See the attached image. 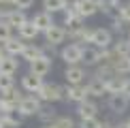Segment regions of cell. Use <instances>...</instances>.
<instances>
[{
	"label": "cell",
	"mask_w": 130,
	"mask_h": 128,
	"mask_svg": "<svg viewBox=\"0 0 130 128\" xmlns=\"http://www.w3.org/2000/svg\"><path fill=\"white\" fill-rule=\"evenodd\" d=\"M0 128H21V122L13 115H0Z\"/></svg>",
	"instance_id": "28"
},
{
	"label": "cell",
	"mask_w": 130,
	"mask_h": 128,
	"mask_svg": "<svg viewBox=\"0 0 130 128\" xmlns=\"http://www.w3.org/2000/svg\"><path fill=\"white\" fill-rule=\"evenodd\" d=\"M0 96H4L7 100H11V103H13V105H17V107H19V103H21V100H24V94H21V90H17V88L9 90V92L0 94Z\"/></svg>",
	"instance_id": "27"
},
{
	"label": "cell",
	"mask_w": 130,
	"mask_h": 128,
	"mask_svg": "<svg viewBox=\"0 0 130 128\" xmlns=\"http://www.w3.org/2000/svg\"><path fill=\"white\" fill-rule=\"evenodd\" d=\"M36 96L43 100V103H58L62 100V85L58 83H43V88L36 92Z\"/></svg>",
	"instance_id": "5"
},
{
	"label": "cell",
	"mask_w": 130,
	"mask_h": 128,
	"mask_svg": "<svg viewBox=\"0 0 130 128\" xmlns=\"http://www.w3.org/2000/svg\"><path fill=\"white\" fill-rule=\"evenodd\" d=\"M13 111H17V105H13L4 96H0V115H13Z\"/></svg>",
	"instance_id": "29"
},
{
	"label": "cell",
	"mask_w": 130,
	"mask_h": 128,
	"mask_svg": "<svg viewBox=\"0 0 130 128\" xmlns=\"http://www.w3.org/2000/svg\"><path fill=\"white\" fill-rule=\"evenodd\" d=\"M39 128H51V126H49V124H41Z\"/></svg>",
	"instance_id": "41"
},
{
	"label": "cell",
	"mask_w": 130,
	"mask_h": 128,
	"mask_svg": "<svg viewBox=\"0 0 130 128\" xmlns=\"http://www.w3.org/2000/svg\"><path fill=\"white\" fill-rule=\"evenodd\" d=\"M90 96L88 85H62V100H68V103H85Z\"/></svg>",
	"instance_id": "2"
},
{
	"label": "cell",
	"mask_w": 130,
	"mask_h": 128,
	"mask_svg": "<svg viewBox=\"0 0 130 128\" xmlns=\"http://www.w3.org/2000/svg\"><path fill=\"white\" fill-rule=\"evenodd\" d=\"M117 56H124V58H130V41L128 39H117L111 47Z\"/></svg>",
	"instance_id": "24"
},
{
	"label": "cell",
	"mask_w": 130,
	"mask_h": 128,
	"mask_svg": "<svg viewBox=\"0 0 130 128\" xmlns=\"http://www.w3.org/2000/svg\"><path fill=\"white\" fill-rule=\"evenodd\" d=\"M64 79H66L68 85H83V79H85V71L83 66H66L64 71Z\"/></svg>",
	"instance_id": "9"
},
{
	"label": "cell",
	"mask_w": 130,
	"mask_h": 128,
	"mask_svg": "<svg viewBox=\"0 0 130 128\" xmlns=\"http://www.w3.org/2000/svg\"><path fill=\"white\" fill-rule=\"evenodd\" d=\"M15 88V79L11 75H0V94L9 92V90Z\"/></svg>",
	"instance_id": "31"
},
{
	"label": "cell",
	"mask_w": 130,
	"mask_h": 128,
	"mask_svg": "<svg viewBox=\"0 0 130 128\" xmlns=\"http://www.w3.org/2000/svg\"><path fill=\"white\" fill-rule=\"evenodd\" d=\"M32 24H34L36 28H39V32H43V34H45L51 26H56V24H53V15L47 13V11H39V13L32 17Z\"/></svg>",
	"instance_id": "13"
},
{
	"label": "cell",
	"mask_w": 130,
	"mask_h": 128,
	"mask_svg": "<svg viewBox=\"0 0 130 128\" xmlns=\"http://www.w3.org/2000/svg\"><path fill=\"white\" fill-rule=\"evenodd\" d=\"M115 128H130L128 122H120V124H115Z\"/></svg>",
	"instance_id": "38"
},
{
	"label": "cell",
	"mask_w": 130,
	"mask_h": 128,
	"mask_svg": "<svg viewBox=\"0 0 130 128\" xmlns=\"http://www.w3.org/2000/svg\"><path fill=\"white\" fill-rule=\"evenodd\" d=\"M68 9L75 11L77 15H81L83 19H88V17H92V15L98 13V4H96V0H70Z\"/></svg>",
	"instance_id": "4"
},
{
	"label": "cell",
	"mask_w": 130,
	"mask_h": 128,
	"mask_svg": "<svg viewBox=\"0 0 130 128\" xmlns=\"http://www.w3.org/2000/svg\"><path fill=\"white\" fill-rule=\"evenodd\" d=\"M26 45H28V43H24V39H19V36H11L7 43H2L4 53H7V56H13V58L21 56V51L26 49Z\"/></svg>",
	"instance_id": "11"
},
{
	"label": "cell",
	"mask_w": 130,
	"mask_h": 128,
	"mask_svg": "<svg viewBox=\"0 0 130 128\" xmlns=\"http://www.w3.org/2000/svg\"><path fill=\"white\" fill-rule=\"evenodd\" d=\"M32 4H34V0H15L13 7H15V9H19V11H28Z\"/></svg>",
	"instance_id": "34"
},
{
	"label": "cell",
	"mask_w": 130,
	"mask_h": 128,
	"mask_svg": "<svg viewBox=\"0 0 130 128\" xmlns=\"http://www.w3.org/2000/svg\"><path fill=\"white\" fill-rule=\"evenodd\" d=\"M45 53H43V47H39V45H34V43H28L26 45V49L21 51V60H26L28 64H32L34 60H39V58H43Z\"/></svg>",
	"instance_id": "17"
},
{
	"label": "cell",
	"mask_w": 130,
	"mask_h": 128,
	"mask_svg": "<svg viewBox=\"0 0 130 128\" xmlns=\"http://www.w3.org/2000/svg\"><path fill=\"white\" fill-rule=\"evenodd\" d=\"M128 60H130V58H128Z\"/></svg>",
	"instance_id": "45"
},
{
	"label": "cell",
	"mask_w": 130,
	"mask_h": 128,
	"mask_svg": "<svg viewBox=\"0 0 130 128\" xmlns=\"http://www.w3.org/2000/svg\"><path fill=\"white\" fill-rule=\"evenodd\" d=\"M68 2L70 0H43V11L47 13H64L68 9Z\"/></svg>",
	"instance_id": "21"
},
{
	"label": "cell",
	"mask_w": 130,
	"mask_h": 128,
	"mask_svg": "<svg viewBox=\"0 0 130 128\" xmlns=\"http://www.w3.org/2000/svg\"><path fill=\"white\" fill-rule=\"evenodd\" d=\"M117 2H128V0H117Z\"/></svg>",
	"instance_id": "42"
},
{
	"label": "cell",
	"mask_w": 130,
	"mask_h": 128,
	"mask_svg": "<svg viewBox=\"0 0 130 128\" xmlns=\"http://www.w3.org/2000/svg\"><path fill=\"white\" fill-rule=\"evenodd\" d=\"M126 98H130V77H126V83H124V92H122Z\"/></svg>",
	"instance_id": "37"
},
{
	"label": "cell",
	"mask_w": 130,
	"mask_h": 128,
	"mask_svg": "<svg viewBox=\"0 0 130 128\" xmlns=\"http://www.w3.org/2000/svg\"><path fill=\"white\" fill-rule=\"evenodd\" d=\"M113 34H111V30H107V28H94V36H92V45L94 47H98L100 51H105V49H111L113 47Z\"/></svg>",
	"instance_id": "6"
},
{
	"label": "cell",
	"mask_w": 130,
	"mask_h": 128,
	"mask_svg": "<svg viewBox=\"0 0 130 128\" xmlns=\"http://www.w3.org/2000/svg\"><path fill=\"white\" fill-rule=\"evenodd\" d=\"M102 122L98 120V117H92V120H81L77 128H100Z\"/></svg>",
	"instance_id": "32"
},
{
	"label": "cell",
	"mask_w": 130,
	"mask_h": 128,
	"mask_svg": "<svg viewBox=\"0 0 130 128\" xmlns=\"http://www.w3.org/2000/svg\"><path fill=\"white\" fill-rule=\"evenodd\" d=\"M83 17L81 15H77L75 11H70V9H66L64 11V19H62V26L66 30H79V28H83Z\"/></svg>",
	"instance_id": "14"
},
{
	"label": "cell",
	"mask_w": 130,
	"mask_h": 128,
	"mask_svg": "<svg viewBox=\"0 0 130 128\" xmlns=\"http://www.w3.org/2000/svg\"><path fill=\"white\" fill-rule=\"evenodd\" d=\"M77 113L81 120H92V117H98V105L94 100H85V103L77 105Z\"/></svg>",
	"instance_id": "15"
},
{
	"label": "cell",
	"mask_w": 130,
	"mask_h": 128,
	"mask_svg": "<svg viewBox=\"0 0 130 128\" xmlns=\"http://www.w3.org/2000/svg\"><path fill=\"white\" fill-rule=\"evenodd\" d=\"M17 71H19V60L17 58L4 56L2 60H0V75H11V77H13Z\"/></svg>",
	"instance_id": "18"
},
{
	"label": "cell",
	"mask_w": 130,
	"mask_h": 128,
	"mask_svg": "<svg viewBox=\"0 0 130 128\" xmlns=\"http://www.w3.org/2000/svg\"><path fill=\"white\" fill-rule=\"evenodd\" d=\"M109 109H111V113H115V115H122V113H126L128 111V107H130V98H126L124 94H111L109 96Z\"/></svg>",
	"instance_id": "8"
},
{
	"label": "cell",
	"mask_w": 130,
	"mask_h": 128,
	"mask_svg": "<svg viewBox=\"0 0 130 128\" xmlns=\"http://www.w3.org/2000/svg\"><path fill=\"white\" fill-rule=\"evenodd\" d=\"M49 126H51V128H77V126H75V122L70 120L68 115H58Z\"/></svg>",
	"instance_id": "26"
},
{
	"label": "cell",
	"mask_w": 130,
	"mask_h": 128,
	"mask_svg": "<svg viewBox=\"0 0 130 128\" xmlns=\"http://www.w3.org/2000/svg\"><path fill=\"white\" fill-rule=\"evenodd\" d=\"M120 19H124L126 24H130V0H128V2H122V9H120Z\"/></svg>",
	"instance_id": "33"
},
{
	"label": "cell",
	"mask_w": 130,
	"mask_h": 128,
	"mask_svg": "<svg viewBox=\"0 0 130 128\" xmlns=\"http://www.w3.org/2000/svg\"><path fill=\"white\" fill-rule=\"evenodd\" d=\"M36 117H39V120H41V124H51V122H53V120H56V117H58V111L53 109L51 105H49V107H45V105H43L41 113L36 115Z\"/></svg>",
	"instance_id": "25"
},
{
	"label": "cell",
	"mask_w": 130,
	"mask_h": 128,
	"mask_svg": "<svg viewBox=\"0 0 130 128\" xmlns=\"http://www.w3.org/2000/svg\"><path fill=\"white\" fill-rule=\"evenodd\" d=\"M66 41V28L64 26H51L49 30L45 32V43L47 45H53V47H58V45H62V43Z\"/></svg>",
	"instance_id": "7"
},
{
	"label": "cell",
	"mask_w": 130,
	"mask_h": 128,
	"mask_svg": "<svg viewBox=\"0 0 130 128\" xmlns=\"http://www.w3.org/2000/svg\"><path fill=\"white\" fill-rule=\"evenodd\" d=\"M128 41H130V32H128Z\"/></svg>",
	"instance_id": "43"
},
{
	"label": "cell",
	"mask_w": 130,
	"mask_h": 128,
	"mask_svg": "<svg viewBox=\"0 0 130 128\" xmlns=\"http://www.w3.org/2000/svg\"><path fill=\"white\" fill-rule=\"evenodd\" d=\"M124 83H126V77H111L109 81H105V85H107V94H122L124 92Z\"/></svg>",
	"instance_id": "23"
},
{
	"label": "cell",
	"mask_w": 130,
	"mask_h": 128,
	"mask_svg": "<svg viewBox=\"0 0 130 128\" xmlns=\"http://www.w3.org/2000/svg\"><path fill=\"white\" fill-rule=\"evenodd\" d=\"M60 58L66 62V66H77L83 62V45L79 43H66L60 49Z\"/></svg>",
	"instance_id": "1"
},
{
	"label": "cell",
	"mask_w": 130,
	"mask_h": 128,
	"mask_svg": "<svg viewBox=\"0 0 130 128\" xmlns=\"http://www.w3.org/2000/svg\"><path fill=\"white\" fill-rule=\"evenodd\" d=\"M85 85H88V90H90V96H96V98H100V96H105V94H107L105 79H100V77H92Z\"/></svg>",
	"instance_id": "20"
},
{
	"label": "cell",
	"mask_w": 130,
	"mask_h": 128,
	"mask_svg": "<svg viewBox=\"0 0 130 128\" xmlns=\"http://www.w3.org/2000/svg\"><path fill=\"white\" fill-rule=\"evenodd\" d=\"M11 36H13V28L7 24V19H0V45L7 43Z\"/></svg>",
	"instance_id": "30"
},
{
	"label": "cell",
	"mask_w": 130,
	"mask_h": 128,
	"mask_svg": "<svg viewBox=\"0 0 130 128\" xmlns=\"http://www.w3.org/2000/svg\"><path fill=\"white\" fill-rule=\"evenodd\" d=\"M111 26H113V32H122V30H124V26H126V21L117 17V19H111Z\"/></svg>",
	"instance_id": "35"
},
{
	"label": "cell",
	"mask_w": 130,
	"mask_h": 128,
	"mask_svg": "<svg viewBox=\"0 0 130 128\" xmlns=\"http://www.w3.org/2000/svg\"><path fill=\"white\" fill-rule=\"evenodd\" d=\"M43 77H36V75H32V73H26L24 77H21V90L24 92H30V94H36L39 90L43 88Z\"/></svg>",
	"instance_id": "10"
},
{
	"label": "cell",
	"mask_w": 130,
	"mask_h": 128,
	"mask_svg": "<svg viewBox=\"0 0 130 128\" xmlns=\"http://www.w3.org/2000/svg\"><path fill=\"white\" fill-rule=\"evenodd\" d=\"M4 56H7V53H4V47H2V45H0V60H2V58H4Z\"/></svg>",
	"instance_id": "40"
},
{
	"label": "cell",
	"mask_w": 130,
	"mask_h": 128,
	"mask_svg": "<svg viewBox=\"0 0 130 128\" xmlns=\"http://www.w3.org/2000/svg\"><path fill=\"white\" fill-rule=\"evenodd\" d=\"M43 53H45L47 58H53L58 51H56V47H53V45H47V43H45V47H43ZM58 56H60V53H58Z\"/></svg>",
	"instance_id": "36"
},
{
	"label": "cell",
	"mask_w": 130,
	"mask_h": 128,
	"mask_svg": "<svg viewBox=\"0 0 130 128\" xmlns=\"http://www.w3.org/2000/svg\"><path fill=\"white\" fill-rule=\"evenodd\" d=\"M41 109H43V100L36 94H28V96H24V100L19 103L17 113L24 115V117H30V115H39Z\"/></svg>",
	"instance_id": "3"
},
{
	"label": "cell",
	"mask_w": 130,
	"mask_h": 128,
	"mask_svg": "<svg viewBox=\"0 0 130 128\" xmlns=\"http://www.w3.org/2000/svg\"><path fill=\"white\" fill-rule=\"evenodd\" d=\"M128 124H130V120H128Z\"/></svg>",
	"instance_id": "44"
},
{
	"label": "cell",
	"mask_w": 130,
	"mask_h": 128,
	"mask_svg": "<svg viewBox=\"0 0 130 128\" xmlns=\"http://www.w3.org/2000/svg\"><path fill=\"white\" fill-rule=\"evenodd\" d=\"M49 71H51V58L43 56V58H39V60H34L30 64V71L28 73L36 75V77H45V75H49Z\"/></svg>",
	"instance_id": "12"
},
{
	"label": "cell",
	"mask_w": 130,
	"mask_h": 128,
	"mask_svg": "<svg viewBox=\"0 0 130 128\" xmlns=\"http://www.w3.org/2000/svg\"><path fill=\"white\" fill-rule=\"evenodd\" d=\"M39 34H41V32H39V28H36L34 24H32V19L26 21V24L17 30V36H19V39H24V41H34Z\"/></svg>",
	"instance_id": "22"
},
{
	"label": "cell",
	"mask_w": 130,
	"mask_h": 128,
	"mask_svg": "<svg viewBox=\"0 0 130 128\" xmlns=\"http://www.w3.org/2000/svg\"><path fill=\"white\" fill-rule=\"evenodd\" d=\"M102 58V51L98 47H83V64L85 66H98Z\"/></svg>",
	"instance_id": "19"
},
{
	"label": "cell",
	"mask_w": 130,
	"mask_h": 128,
	"mask_svg": "<svg viewBox=\"0 0 130 128\" xmlns=\"http://www.w3.org/2000/svg\"><path fill=\"white\" fill-rule=\"evenodd\" d=\"M26 21H30L28 19V15H26V11H19V9H11L9 11V15H7V24L11 26V28H21V26L26 24Z\"/></svg>",
	"instance_id": "16"
},
{
	"label": "cell",
	"mask_w": 130,
	"mask_h": 128,
	"mask_svg": "<svg viewBox=\"0 0 130 128\" xmlns=\"http://www.w3.org/2000/svg\"><path fill=\"white\" fill-rule=\"evenodd\" d=\"M100 128H115V124H111V122H102Z\"/></svg>",
	"instance_id": "39"
}]
</instances>
